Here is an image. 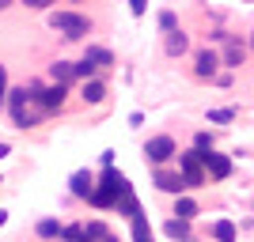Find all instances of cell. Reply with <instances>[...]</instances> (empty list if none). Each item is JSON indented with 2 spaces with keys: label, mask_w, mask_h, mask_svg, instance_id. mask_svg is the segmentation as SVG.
Masks as SVG:
<instances>
[{
  "label": "cell",
  "mask_w": 254,
  "mask_h": 242,
  "mask_svg": "<svg viewBox=\"0 0 254 242\" xmlns=\"http://www.w3.org/2000/svg\"><path fill=\"white\" fill-rule=\"evenodd\" d=\"M50 27L61 34V38H68V42H76V38L91 34V19H87V15H80V11H53V15H50Z\"/></svg>",
  "instance_id": "obj_1"
},
{
  "label": "cell",
  "mask_w": 254,
  "mask_h": 242,
  "mask_svg": "<svg viewBox=\"0 0 254 242\" xmlns=\"http://www.w3.org/2000/svg\"><path fill=\"white\" fill-rule=\"evenodd\" d=\"M179 174L182 182H186V190H197V186H205V167H201V151H179Z\"/></svg>",
  "instance_id": "obj_2"
},
{
  "label": "cell",
  "mask_w": 254,
  "mask_h": 242,
  "mask_svg": "<svg viewBox=\"0 0 254 242\" xmlns=\"http://www.w3.org/2000/svg\"><path fill=\"white\" fill-rule=\"evenodd\" d=\"M175 155H179V144H175L171 137H152L148 144H144V159H148V163H156V167L171 163Z\"/></svg>",
  "instance_id": "obj_3"
},
{
  "label": "cell",
  "mask_w": 254,
  "mask_h": 242,
  "mask_svg": "<svg viewBox=\"0 0 254 242\" xmlns=\"http://www.w3.org/2000/svg\"><path fill=\"white\" fill-rule=\"evenodd\" d=\"M64 98H68V87H61V84H50V87H42V91H34L31 95V102H38L46 110V114H57L64 106Z\"/></svg>",
  "instance_id": "obj_4"
},
{
  "label": "cell",
  "mask_w": 254,
  "mask_h": 242,
  "mask_svg": "<svg viewBox=\"0 0 254 242\" xmlns=\"http://www.w3.org/2000/svg\"><path fill=\"white\" fill-rule=\"evenodd\" d=\"M216 68H220V53L209 49V46L197 49V57H193V76H201V80H216V76H220Z\"/></svg>",
  "instance_id": "obj_5"
},
{
  "label": "cell",
  "mask_w": 254,
  "mask_h": 242,
  "mask_svg": "<svg viewBox=\"0 0 254 242\" xmlns=\"http://www.w3.org/2000/svg\"><path fill=\"white\" fill-rule=\"evenodd\" d=\"M152 186H156V190H163V193H175V197H182V190H186L182 174H179V170H167V167H156Z\"/></svg>",
  "instance_id": "obj_6"
},
{
  "label": "cell",
  "mask_w": 254,
  "mask_h": 242,
  "mask_svg": "<svg viewBox=\"0 0 254 242\" xmlns=\"http://www.w3.org/2000/svg\"><path fill=\"white\" fill-rule=\"evenodd\" d=\"M201 167H205V174H209V178L224 182L228 174H232V159L220 155V151H209V155H201Z\"/></svg>",
  "instance_id": "obj_7"
},
{
  "label": "cell",
  "mask_w": 254,
  "mask_h": 242,
  "mask_svg": "<svg viewBox=\"0 0 254 242\" xmlns=\"http://www.w3.org/2000/svg\"><path fill=\"white\" fill-rule=\"evenodd\" d=\"M243 61H247V42H243V38H235V34H232V38H228V49L220 53V64H224V68H228V72H232V68H239V64H243Z\"/></svg>",
  "instance_id": "obj_8"
},
{
  "label": "cell",
  "mask_w": 254,
  "mask_h": 242,
  "mask_svg": "<svg viewBox=\"0 0 254 242\" xmlns=\"http://www.w3.org/2000/svg\"><path fill=\"white\" fill-rule=\"evenodd\" d=\"M68 193L80 197V200H91V197H95V178H91L87 170H76L72 178H68Z\"/></svg>",
  "instance_id": "obj_9"
},
{
  "label": "cell",
  "mask_w": 254,
  "mask_h": 242,
  "mask_svg": "<svg viewBox=\"0 0 254 242\" xmlns=\"http://www.w3.org/2000/svg\"><path fill=\"white\" fill-rule=\"evenodd\" d=\"M27 102H31V91H27V87H11V91H8V114H11V121H15V125L23 121Z\"/></svg>",
  "instance_id": "obj_10"
},
{
  "label": "cell",
  "mask_w": 254,
  "mask_h": 242,
  "mask_svg": "<svg viewBox=\"0 0 254 242\" xmlns=\"http://www.w3.org/2000/svg\"><path fill=\"white\" fill-rule=\"evenodd\" d=\"M50 80L61 87H72L76 84V61H53L50 64Z\"/></svg>",
  "instance_id": "obj_11"
},
{
  "label": "cell",
  "mask_w": 254,
  "mask_h": 242,
  "mask_svg": "<svg viewBox=\"0 0 254 242\" xmlns=\"http://www.w3.org/2000/svg\"><path fill=\"white\" fill-rule=\"evenodd\" d=\"M80 98H84L87 106H99V102L106 98V84L99 80V76H95V80H87V84L80 87Z\"/></svg>",
  "instance_id": "obj_12"
},
{
  "label": "cell",
  "mask_w": 254,
  "mask_h": 242,
  "mask_svg": "<svg viewBox=\"0 0 254 242\" xmlns=\"http://www.w3.org/2000/svg\"><path fill=\"white\" fill-rule=\"evenodd\" d=\"M84 61L95 64V68H110V64H114V53L106 49V46H87V49H84Z\"/></svg>",
  "instance_id": "obj_13"
},
{
  "label": "cell",
  "mask_w": 254,
  "mask_h": 242,
  "mask_svg": "<svg viewBox=\"0 0 254 242\" xmlns=\"http://www.w3.org/2000/svg\"><path fill=\"white\" fill-rule=\"evenodd\" d=\"M114 208H118V216H129V220H140L144 212H140V204H137V197L133 193H122V197L114 200Z\"/></svg>",
  "instance_id": "obj_14"
},
{
  "label": "cell",
  "mask_w": 254,
  "mask_h": 242,
  "mask_svg": "<svg viewBox=\"0 0 254 242\" xmlns=\"http://www.w3.org/2000/svg\"><path fill=\"white\" fill-rule=\"evenodd\" d=\"M34 235H38V239H61V235H64V223L53 220V216H46V220H38Z\"/></svg>",
  "instance_id": "obj_15"
},
{
  "label": "cell",
  "mask_w": 254,
  "mask_h": 242,
  "mask_svg": "<svg viewBox=\"0 0 254 242\" xmlns=\"http://www.w3.org/2000/svg\"><path fill=\"white\" fill-rule=\"evenodd\" d=\"M163 231H167L171 239H179V242H193V239H190V223H186V220H179V216L163 223Z\"/></svg>",
  "instance_id": "obj_16"
},
{
  "label": "cell",
  "mask_w": 254,
  "mask_h": 242,
  "mask_svg": "<svg viewBox=\"0 0 254 242\" xmlns=\"http://www.w3.org/2000/svg\"><path fill=\"white\" fill-rule=\"evenodd\" d=\"M110 235H114V231H110V227H106L103 220L84 223V239H87V242H103V239H110Z\"/></svg>",
  "instance_id": "obj_17"
},
{
  "label": "cell",
  "mask_w": 254,
  "mask_h": 242,
  "mask_svg": "<svg viewBox=\"0 0 254 242\" xmlns=\"http://www.w3.org/2000/svg\"><path fill=\"white\" fill-rule=\"evenodd\" d=\"M175 216L190 223L193 216H197V200H193V197H179V200H175Z\"/></svg>",
  "instance_id": "obj_18"
},
{
  "label": "cell",
  "mask_w": 254,
  "mask_h": 242,
  "mask_svg": "<svg viewBox=\"0 0 254 242\" xmlns=\"http://www.w3.org/2000/svg\"><path fill=\"white\" fill-rule=\"evenodd\" d=\"M190 49V38H186V34L182 31H175V34H167V53L171 57H182V53Z\"/></svg>",
  "instance_id": "obj_19"
},
{
  "label": "cell",
  "mask_w": 254,
  "mask_h": 242,
  "mask_svg": "<svg viewBox=\"0 0 254 242\" xmlns=\"http://www.w3.org/2000/svg\"><path fill=\"white\" fill-rule=\"evenodd\" d=\"M212 239L216 242H235V223L232 220H216L212 223Z\"/></svg>",
  "instance_id": "obj_20"
},
{
  "label": "cell",
  "mask_w": 254,
  "mask_h": 242,
  "mask_svg": "<svg viewBox=\"0 0 254 242\" xmlns=\"http://www.w3.org/2000/svg\"><path fill=\"white\" fill-rule=\"evenodd\" d=\"M159 31L175 34V31H179V15H175V11H159Z\"/></svg>",
  "instance_id": "obj_21"
},
{
  "label": "cell",
  "mask_w": 254,
  "mask_h": 242,
  "mask_svg": "<svg viewBox=\"0 0 254 242\" xmlns=\"http://www.w3.org/2000/svg\"><path fill=\"white\" fill-rule=\"evenodd\" d=\"M133 242H152V231H148V220H144V216L133 220Z\"/></svg>",
  "instance_id": "obj_22"
},
{
  "label": "cell",
  "mask_w": 254,
  "mask_h": 242,
  "mask_svg": "<svg viewBox=\"0 0 254 242\" xmlns=\"http://www.w3.org/2000/svg\"><path fill=\"white\" fill-rule=\"evenodd\" d=\"M209 121H212V125H228V121H235V110H228V106L209 110Z\"/></svg>",
  "instance_id": "obj_23"
},
{
  "label": "cell",
  "mask_w": 254,
  "mask_h": 242,
  "mask_svg": "<svg viewBox=\"0 0 254 242\" xmlns=\"http://www.w3.org/2000/svg\"><path fill=\"white\" fill-rule=\"evenodd\" d=\"M193 151H201V155H209V151H212V133H205V129H201V133L193 137Z\"/></svg>",
  "instance_id": "obj_24"
},
{
  "label": "cell",
  "mask_w": 254,
  "mask_h": 242,
  "mask_svg": "<svg viewBox=\"0 0 254 242\" xmlns=\"http://www.w3.org/2000/svg\"><path fill=\"white\" fill-rule=\"evenodd\" d=\"M95 72H99L95 64H87V61H76V80H84V84H87V80H95Z\"/></svg>",
  "instance_id": "obj_25"
},
{
  "label": "cell",
  "mask_w": 254,
  "mask_h": 242,
  "mask_svg": "<svg viewBox=\"0 0 254 242\" xmlns=\"http://www.w3.org/2000/svg\"><path fill=\"white\" fill-rule=\"evenodd\" d=\"M8 76H4V68H0V110H8Z\"/></svg>",
  "instance_id": "obj_26"
},
{
  "label": "cell",
  "mask_w": 254,
  "mask_h": 242,
  "mask_svg": "<svg viewBox=\"0 0 254 242\" xmlns=\"http://www.w3.org/2000/svg\"><path fill=\"white\" fill-rule=\"evenodd\" d=\"M129 11H133V15H144V11H148V0H129Z\"/></svg>",
  "instance_id": "obj_27"
},
{
  "label": "cell",
  "mask_w": 254,
  "mask_h": 242,
  "mask_svg": "<svg viewBox=\"0 0 254 242\" xmlns=\"http://www.w3.org/2000/svg\"><path fill=\"white\" fill-rule=\"evenodd\" d=\"M23 4H27V8H34V11H42V8H50L53 0H23Z\"/></svg>",
  "instance_id": "obj_28"
},
{
  "label": "cell",
  "mask_w": 254,
  "mask_h": 242,
  "mask_svg": "<svg viewBox=\"0 0 254 242\" xmlns=\"http://www.w3.org/2000/svg\"><path fill=\"white\" fill-rule=\"evenodd\" d=\"M8 151H11V144H8V140H0V159L8 155Z\"/></svg>",
  "instance_id": "obj_29"
},
{
  "label": "cell",
  "mask_w": 254,
  "mask_h": 242,
  "mask_svg": "<svg viewBox=\"0 0 254 242\" xmlns=\"http://www.w3.org/2000/svg\"><path fill=\"white\" fill-rule=\"evenodd\" d=\"M4 223H8V212H0V227H4Z\"/></svg>",
  "instance_id": "obj_30"
},
{
  "label": "cell",
  "mask_w": 254,
  "mask_h": 242,
  "mask_svg": "<svg viewBox=\"0 0 254 242\" xmlns=\"http://www.w3.org/2000/svg\"><path fill=\"white\" fill-rule=\"evenodd\" d=\"M8 4H11V0H0V11H4V8H8Z\"/></svg>",
  "instance_id": "obj_31"
},
{
  "label": "cell",
  "mask_w": 254,
  "mask_h": 242,
  "mask_svg": "<svg viewBox=\"0 0 254 242\" xmlns=\"http://www.w3.org/2000/svg\"><path fill=\"white\" fill-rule=\"evenodd\" d=\"M68 4H84V0H68Z\"/></svg>",
  "instance_id": "obj_32"
},
{
  "label": "cell",
  "mask_w": 254,
  "mask_h": 242,
  "mask_svg": "<svg viewBox=\"0 0 254 242\" xmlns=\"http://www.w3.org/2000/svg\"><path fill=\"white\" fill-rule=\"evenodd\" d=\"M0 186H4V178H0Z\"/></svg>",
  "instance_id": "obj_33"
},
{
  "label": "cell",
  "mask_w": 254,
  "mask_h": 242,
  "mask_svg": "<svg viewBox=\"0 0 254 242\" xmlns=\"http://www.w3.org/2000/svg\"><path fill=\"white\" fill-rule=\"evenodd\" d=\"M80 242H87V239H80Z\"/></svg>",
  "instance_id": "obj_34"
}]
</instances>
